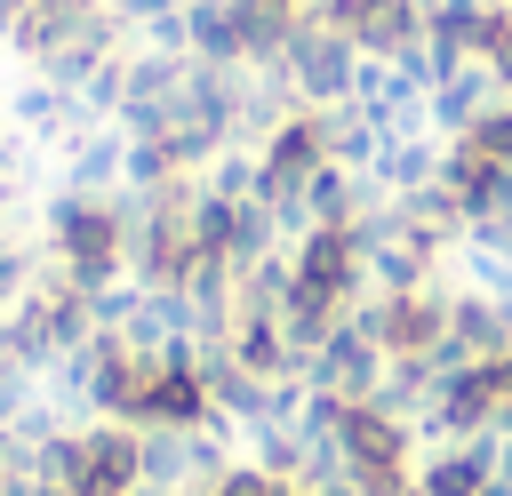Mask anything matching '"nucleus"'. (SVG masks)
Instances as JSON below:
<instances>
[{
    "label": "nucleus",
    "mask_w": 512,
    "mask_h": 496,
    "mask_svg": "<svg viewBox=\"0 0 512 496\" xmlns=\"http://www.w3.org/2000/svg\"><path fill=\"white\" fill-rule=\"evenodd\" d=\"M464 136H472V144H480L496 168H512V96H504V104H488V112H480Z\"/></svg>",
    "instance_id": "nucleus-3"
},
{
    "label": "nucleus",
    "mask_w": 512,
    "mask_h": 496,
    "mask_svg": "<svg viewBox=\"0 0 512 496\" xmlns=\"http://www.w3.org/2000/svg\"><path fill=\"white\" fill-rule=\"evenodd\" d=\"M384 368H392V352L368 336V320L352 312L312 360H304V384L312 392H328V400H376V384H384Z\"/></svg>",
    "instance_id": "nucleus-1"
},
{
    "label": "nucleus",
    "mask_w": 512,
    "mask_h": 496,
    "mask_svg": "<svg viewBox=\"0 0 512 496\" xmlns=\"http://www.w3.org/2000/svg\"><path fill=\"white\" fill-rule=\"evenodd\" d=\"M488 104H504V88H496V72L488 64H464V72H448L432 96H424V120L440 128V136H464Z\"/></svg>",
    "instance_id": "nucleus-2"
}]
</instances>
